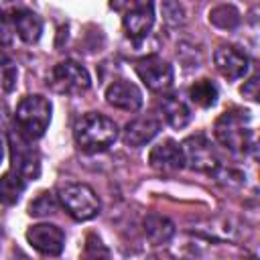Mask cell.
I'll list each match as a JSON object with an SVG mask.
<instances>
[{
    "label": "cell",
    "instance_id": "cell-1",
    "mask_svg": "<svg viewBox=\"0 0 260 260\" xmlns=\"http://www.w3.org/2000/svg\"><path fill=\"white\" fill-rule=\"evenodd\" d=\"M73 136H75V142H77L79 150L93 154V152H102V150L110 148L116 142L118 126L108 116L89 112V114H83L75 122Z\"/></svg>",
    "mask_w": 260,
    "mask_h": 260
},
{
    "label": "cell",
    "instance_id": "cell-2",
    "mask_svg": "<svg viewBox=\"0 0 260 260\" xmlns=\"http://www.w3.org/2000/svg\"><path fill=\"white\" fill-rule=\"evenodd\" d=\"M213 134L221 146H225L230 152L242 154L254 148V132H252V118L250 112L244 110H228L223 112L215 124Z\"/></svg>",
    "mask_w": 260,
    "mask_h": 260
},
{
    "label": "cell",
    "instance_id": "cell-3",
    "mask_svg": "<svg viewBox=\"0 0 260 260\" xmlns=\"http://www.w3.org/2000/svg\"><path fill=\"white\" fill-rule=\"evenodd\" d=\"M18 132L28 140H37L51 124V102L43 95H26L14 112Z\"/></svg>",
    "mask_w": 260,
    "mask_h": 260
},
{
    "label": "cell",
    "instance_id": "cell-4",
    "mask_svg": "<svg viewBox=\"0 0 260 260\" xmlns=\"http://www.w3.org/2000/svg\"><path fill=\"white\" fill-rule=\"evenodd\" d=\"M61 207L77 221L93 219L100 213V199L91 187L83 183H65L57 189Z\"/></svg>",
    "mask_w": 260,
    "mask_h": 260
},
{
    "label": "cell",
    "instance_id": "cell-5",
    "mask_svg": "<svg viewBox=\"0 0 260 260\" xmlns=\"http://www.w3.org/2000/svg\"><path fill=\"white\" fill-rule=\"evenodd\" d=\"M49 85L57 93L65 95H77L89 89L91 77L87 69L77 61H61L57 63L49 73Z\"/></svg>",
    "mask_w": 260,
    "mask_h": 260
},
{
    "label": "cell",
    "instance_id": "cell-6",
    "mask_svg": "<svg viewBox=\"0 0 260 260\" xmlns=\"http://www.w3.org/2000/svg\"><path fill=\"white\" fill-rule=\"evenodd\" d=\"M8 144H10L12 171H16L26 181L39 179V175H41V156H39V150L32 146V140L22 136L18 130H12L8 134Z\"/></svg>",
    "mask_w": 260,
    "mask_h": 260
},
{
    "label": "cell",
    "instance_id": "cell-7",
    "mask_svg": "<svg viewBox=\"0 0 260 260\" xmlns=\"http://www.w3.org/2000/svg\"><path fill=\"white\" fill-rule=\"evenodd\" d=\"M122 24L132 41H142L150 35L154 24V0H122Z\"/></svg>",
    "mask_w": 260,
    "mask_h": 260
},
{
    "label": "cell",
    "instance_id": "cell-8",
    "mask_svg": "<svg viewBox=\"0 0 260 260\" xmlns=\"http://www.w3.org/2000/svg\"><path fill=\"white\" fill-rule=\"evenodd\" d=\"M181 148H183L185 167H189L191 171L213 175V171L219 167L217 152L205 134H193V136L185 138Z\"/></svg>",
    "mask_w": 260,
    "mask_h": 260
},
{
    "label": "cell",
    "instance_id": "cell-9",
    "mask_svg": "<svg viewBox=\"0 0 260 260\" xmlns=\"http://www.w3.org/2000/svg\"><path fill=\"white\" fill-rule=\"evenodd\" d=\"M134 69H136V75L140 77V81L150 91L165 93L173 85V77H175L173 67L165 59H160L156 55H148V57L138 59Z\"/></svg>",
    "mask_w": 260,
    "mask_h": 260
},
{
    "label": "cell",
    "instance_id": "cell-10",
    "mask_svg": "<svg viewBox=\"0 0 260 260\" xmlns=\"http://www.w3.org/2000/svg\"><path fill=\"white\" fill-rule=\"evenodd\" d=\"M26 242L43 256H59L65 246V234L53 223H37L26 230Z\"/></svg>",
    "mask_w": 260,
    "mask_h": 260
},
{
    "label": "cell",
    "instance_id": "cell-11",
    "mask_svg": "<svg viewBox=\"0 0 260 260\" xmlns=\"http://www.w3.org/2000/svg\"><path fill=\"white\" fill-rule=\"evenodd\" d=\"M213 63H215L217 71L230 81L244 77L248 73V67H250L248 55L244 51H240L238 47H232V45L217 47L213 53Z\"/></svg>",
    "mask_w": 260,
    "mask_h": 260
},
{
    "label": "cell",
    "instance_id": "cell-12",
    "mask_svg": "<svg viewBox=\"0 0 260 260\" xmlns=\"http://www.w3.org/2000/svg\"><path fill=\"white\" fill-rule=\"evenodd\" d=\"M148 162L158 173H175V171H179V169L185 167L183 148L175 140L165 138L162 142H158L156 146H152V150L148 152Z\"/></svg>",
    "mask_w": 260,
    "mask_h": 260
},
{
    "label": "cell",
    "instance_id": "cell-13",
    "mask_svg": "<svg viewBox=\"0 0 260 260\" xmlns=\"http://www.w3.org/2000/svg\"><path fill=\"white\" fill-rule=\"evenodd\" d=\"M106 102L118 110L136 112L142 106V91L134 83L126 79H118L106 87Z\"/></svg>",
    "mask_w": 260,
    "mask_h": 260
},
{
    "label": "cell",
    "instance_id": "cell-14",
    "mask_svg": "<svg viewBox=\"0 0 260 260\" xmlns=\"http://www.w3.org/2000/svg\"><path fill=\"white\" fill-rule=\"evenodd\" d=\"M160 132V120L156 116H140L126 124L124 128V144L132 148H140L148 144Z\"/></svg>",
    "mask_w": 260,
    "mask_h": 260
},
{
    "label": "cell",
    "instance_id": "cell-15",
    "mask_svg": "<svg viewBox=\"0 0 260 260\" xmlns=\"http://www.w3.org/2000/svg\"><path fill=\"white\" fill-rule=\"evenodd\" d=\"M10 20H12V24H14L16 35H18L24 43L32 45V43H37V41L41 39V35H43V20H41V16H39L37 12L18 6Z\"/></svg>",
    "mask_w": 260,
    "mask_h": 260
},
{
    "label": "cell",
    "instance_id": "cell-16",
    "mask_svg": "<svg viewBox=\"0 0 260 260\" xmlns=\"http://www.w3.org/2000/svg\"><path fill=\"white\" fill-rule=\"evenodd\" d=\"M142 230H144V236L146 240L152 244V246H165L171 242V238L175 236V223L165 217V215H158V213H150L144 217L142 221Z\"/></svg>",
    "mask_w": 260,
    "mask_h": 260
},
{
    "label": "cell",
    "instance_id": "cell-17",
    "mask_svg": "<svg viewBox=\"0 0 260 260\" xmlns=\"http://www.w3.org/2000/svg\"><path fill=\"white\" fill-rule=\"evenodd\" d=\"M158 106H160V112H162L165 120L169 122V126L181 130V128H185L191 122V110H189V106L183 100H179L177 95H165Z\"/></svg>",
    "mask_w": 260,
    "mask_h": 260
},
{
    "label": "cell",
    "instance_id": "cell-18",
    "mask_svg": "<svg viewBox=\"0 0 260 260\" xmlns=\"http://www.w3.org/2000/svg\"><path fill=\"white\" fill-rule=\"evenodd\" d=\"M26 189V179H22L16 171H8L0 177V203L2 205H14L20 195Z\"/></svg>",
    "mask_w": 260,
    "mask_h": 260
},
{
    "label": "cell",
    "instance_id": "cell-19",
    "mask_svg": "<svg viewBox=\"0 0 260 260\" xmlns=\"http://www.w3.org/2000/svg\"><path fill=\"white\" fill-rule=\"evenodd\" d=\"M189 100L199 108H211L217 102V85L209 79H199L189 87Z\"/></svg>",
    "mask_w": 260,
    "mask_h": 260
},
{
    "label": "cell",
    "instance_id": "cell-20",
    "mask_svg": "<svg viewBox=\"0 0 260 260\" xmlns=\"http://www.w3.org/2000/svg\"><path fill=\"white\" fill-rule=\"evenodd\" d=\"M209 22L221 30H234L240 24V12L234 4H219L209 10Z\"/></svg>",
    "mask_w": 260,
    "mask_h": 260
},
{
    "label": "cell",
    "instance_id": "cell-21",
    "mask_svg": "<svg viewBox=\"0 0 260 260\" xmlns=\"http://www.w3.org/2000/svg\"><path fill=\"white\" fill-rule=\"evenodd\" d=\"M16 79H18L16 63L8 55L0 53V95L10 93L16 87Z\"/></svg>",
    "mask_w": 260,
    "mask_h": 260
},
{
    "label": "cell",
    "instance_id": "cell-22",
    "mask_svg": "<svg viewBox=\"0 0 260 260\" xmlns=\"http://www.w3.org/2000/svg\"><path fill=\"white\" fill-rule=\"evenodd\" d=\"M57 211V201L55 195L49 191L39 193L30 203H28V213L35 217H45V215H53Z\"/></svg>",
    "mask_w": 260,
    "mask_h": 260
},
{
    "label": "cell",
    "instance_id": "cell-23",
    "mask_svg": "<svg viewBox=\"0 0 260 260\" xmlns=\"http://www.w3.org/2000/svg\"><path fill=\"white\" fill-rule=\"evenodd\" d=\"M162 14L171 26H179L185 22V8L179 0H165L162 2Z\"/></svg>",
    "mask_w": 260,
    "mask_h": 260
},
{
    "label": "cell",
    "instance_id": "cell-24",
    "mask_svg": "<svg viewBox=\"0 0 260 260\" xmlns=\"http://www.w3.org/2000/svg\"><path fill=\"white\" fill-rule=\"evenodd\" d=\"M242 95L248 98V100H252V102L258 100V75H252V77L244 83V87H242Z\"/></svg>",
    "mask_w": 260,
    "mask_h": 260
},
{
    "label": "cell",
    "instance_id": "cell-25",
    "mask_svg": "<svg viewBox=\"0 0 260 260\" xmlns=\"http://www.w3.org/2000/svg\"><path fill=\"white\" fill-rule=\"evenodd\" d=\"M16 8H18L16 0H0V20L12 18V14L16 12Z\"/></svg>",
    "mask_w": 260,
    "mask_h": 260
},
{
    "label": "cell",
    "instance_id": "cell-26",
    "mask_svg": "<svg viewBox=\"0 0 260 260\" xmlns=\"http://www.w3.org/2000/svg\"><path fill=\"white\" fill-rule=\"evenodd\" d=\"M10 41H12V32H10L8 24L4 20H0V47L10 45Z\"/></svg>",
    "mask_w": 260,
    "mask_h": 260
},
{
    "label": "cell",
    "instance_id": "cell-27",
    "mask_svg": "<svg viewBox=\"0 0 260 260\" xmlns=\"http://www.w3.org/2000/svg\"><path fill=\"white\" fill-rule=\"evenodd\" d=\"M4 158V138H2V126H0V162Z\"/></svg>",
    "mask_w": 260,
    "mask_h": 260
}]
</instances>
